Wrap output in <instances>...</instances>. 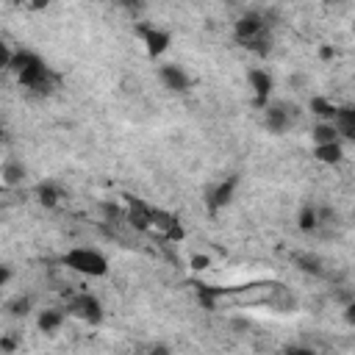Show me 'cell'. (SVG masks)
<instances>
[{
	"label": "cell",
	"instance_id": "6da1fadb",
	"mask_svg": "<svg viewBox=\"0 0 355 355\" xmlns=\"http://www.w3.org/2000/svg\"><path fill=\"white\" fill-rule=\"evenodd\" d=\"M8 69L14 72L17 83L36 97H47L58 89V75L31 50H14Z\"/></svg>",
	"mask_w": 355,
	"mask_h": 355
},
{
	"label": "cell",
	"instance_id": "7a4b0ae2",
	"mask_svg": "<svg viewBox=\"0 0 355 355\" xmlns=\"http://www.w3.org/2000/svg\"><path fill=\"white\" fill-rule=\"evenodd\" d=\"M67 272H75L80 277H103L108 275V258L94 247H72L61 258Z\"/></svg>",
	"mask_w": 355,
	"mask_h": 355
},
{
	"label": "cell",
	"instance_id": "3957f363",
	"mask_svg": "<svg viewBox=\"0 0 355 355\" xmlns=\"http://www.w3.org/2000/svg\"><path fill=\"white\" fill-rule=\"evenodd\" d=\"M236 39L255 53H266L269 50V25L261 14H244L236 22Z\"/></svg>",
	"mask_w": 355,
	"mask_h": 355
},
{
	"label": "cell",
	"instance_id": "277c9868",
	"mask_svg": "<svg viewBox=\"0 0 355 355\" xmlns=\"http://www.w3.org/2000/svg\"><path fill=\"white\" fill-rule=\"evenodd\" d=\"M64 311H67V316H72L83 324H100L105 316L103 302L89 291H69L64 300Z\"/></svg>",
	"mask_w": 355,
	"mask_h": 355
},
{
	"label": "cell",
	"instance_id": "5b68a950",
	"mask_svg": "<svg viewBox=\"0 0 355 355\" xmlns=\"http://www.w3.org/2000/svg\"><path fill=\"white\" fill-rule=\"evenodd\" d=\"M158 80L169 92H189L191 89V75L180 64H161L158 67Z\"/></svg>",
	"mask_w": 355,
	"mask_h": 355
},
{
	"label": "cell",
	"instance_id": "8992f818",
	"mask_svg": "<svg viewBox=\"0 0 355 355\" xmlns=\"http://www.w3.org/2000/svg\"><path fill=\"white\" fill-rule=\"evenodd\" d=\"M247 83H250V92H252V103L258 108H263L272 97V89H275V80L266 69H250L247 72Z\"/></svg>",
	"mask_w": 355,
	"mask_h": 355
},
{
	"label": "cell",
	"instance_id": "52a82bcc",
	"mask_svg": "<svg viewBox=\"0 0 355 355\" xmlns=\"http://www.w3.org/2000/svg\"><path fill=\"white\" fill-rule=\"evenodd\" d=\"M294 122V114L286 105H263V128L269 133H286Z\"/></svg>",
	"mask_w": 355,
	"mask_h": 355
},
{
	"label": "cell",
	"instance_id": "ba28073f",
	"mask_svg": "<svg viewBox=\"0 0 355 355\" xmlns=\"http://www.w3.org/2000/svg\"><path fill=\"white\" fill-rule=\"evenodd\" d=\"M236 180L233 178H225V180H219L208 194H205V202H208V208L211 211H219V208H225V205H230V200H233V194H236Z\"/></svg>",
	"mask_w": 355,
	"mask_h": 355
},
{
	"label": "cell",
	"instance_id": "9c48e42d",
	"mask_svg": "<svg viewBox=\"0 0 355 355\" xmlns=\"http://www.w3.org/2000/svg\"><path fill=\"white\" fill-rule=\"evenodd\" d=\"M25 180H28V166L22 161H17V158L3 161V166H0V183H6L8 189H22Z\"/></svg>",
	"mask_w": 355,
	"mask_h": 355
},
{
	"label": "cell",
	"instance_id": "30bf717a",
	"mask_svg": "<svg viewBox=\"0 0 355 355\" xmlns=\"http://www.w3.org/2000/svg\"><path fill=\"white\" fill-rule=\"evenodd\" d=\"M347 150H344V141L336 139V141H327V144H313V158L319 164H327V166H338L344 161Z\"/></svg>",
	"mask_w": 355,
	"mask_h": 355
},
{
	"label": "cell",
	"instance_id": "8fae6325",
	"mask_svg": "<svg viewBox=\"0 0 355 355\" xmlns=\"http://www.w3.org/2000/svg\"><path fill=\"white\" fill-rule=\"evenodd\" d=\"M141 44H144V50H147L150 55H161V53L169 47V33L161 31V28L147 25V28H141Z\"/></svg>",
	"mask_w": 355,
	"mask_h": 355
},
{
	"label": "cell",
	"instance_id": "7c38bea8",
	"mask_svg": "<svg viewBox=\"0 0 355 355\" xmlns=\"http://www.w3.org/2000/svg\"><path fill=\"white\" fill-rule=\"evenodd\" d=\"M64 322H67V311H64V308H44V311H39V316H36L39 330H42V333H50V336L58 333Z\"/></svg>",
	"mask_w": 355,
	"mask_h": 355
},
{
	"label": "cell",
	"instance_id": "4fadbf2b",
	"mask_svg": "<svg viewBox=\"0 0 355 355\" xmlns=\"http://www.w3.org/2000/svg\"><path fill=\"white\" fill-rule=\"evenodd\" d=\"M36 197H39V202H42L44 208H55L58 200H61V191H58V186H53V183H39V186H36Z\"/></svg>",
	"mask_w": 355,
	"mask_h": 355
},
{
	"label": "cell",
	"instance_id": "5bb4252c",
	"mask_svg": "<svg viewBox=\"0 0 355 355\" xmlns=\"http://www.w3.org/2000/svg\"><path fill=\"white\" fill-rule=\"evenodd\" d=\"M311 139H313V144H327V141H336V139H338V133H336L333 122H316V128H313Z\"/></svg>",
	"mask_w": 355,
	"mask_h": 355
},
{
	"label": "cell",
	"instance_id": "9a60e30c",
	"mask_svg": "<svg viewBox=\"0 0 355 355\" xmlns=\"http://www.w3.org/2000/svg\"><path fill=\"white\" fill-rule=\"evenodd\" d=\"M300 230H302V233L319 230V211H316L313 205H305V208L300 211Z\"/></svg>",
	"mask_w": 355,
	"mask_h": 355
},
{
	"label": "cell",
	"instance_id": "2e32d148",
	"mask_svg": "<svg viewBox=\"0 0 355 355\" xmlns=\"http://www.w3.org/2000/svg\"><path fill=\"white\" fill-rule=\"evenodd\" d=\"M19 191H22V189H8L6 183H0V208L17 205V202H19Z\"/></svg>",
	"mask_w": 355,
	"mask_h": 355
},
{
	"label": "cell",
	"instance_id": "e0dca14e",
	"mask_svg": "<svg viewBox=\"0 0 355 355\" xmlns=\"http://www.w3.org/2000/svg\"><path fill=\"white\" fill-rule=\"evenodd\" d=\"M8 311H11V316H25V313L31 311V297H17V300L8 305Z\"/></svg>",
	"mask_w": 355,
	"mask_h": 355
},
{
	"label": "cell",
	"instance_id": "ac0fdd59",
	"mask_svg": "<svg viewBox=\"0 0 355 355\" xmlns=\"http://www.w3.org/2000/svg\"><path fill=\"white\" fill-rule=\"evenodd\" d=\"M11 55H14V50H11L6 42H0V69H8V64H11Z\"/></svg>",
	"mask_w": 355,
	"mask_h": 355
},
{
	"label": "cell",
	"instance_id": "d6986e66",
	"mask_svg": "<svg viewBox=\"0 0 355 355\" xmlns=\"http://www.w3.org/2000/svg\"><path fill=\"white\" fill-rule=\"evenodd\" d=\"M119 3H122L128 11H139V8L144 6V0H119Z\"/></svg>",
	"mask_w": 355,
	"mask_h": 355
},
{
	"label": "cell",
	"instance_id": "ffe728a7",
	"mask_svg": "<svg viewBox=\"0 0 355 355\" xmlns=\"http://www.w3.org/2000/svg\"><path fill=\"white\" fill-rule=\"evenodd\" d=\"M8 280H11V272H8V266H3V263H0V291L6 288V283H8Z\"/></svg>",
	"mask_w": 355,
	"mask_h": 355
},
{
	"label": "cell",
	"instance_id": "44dd1931",
	"mask_svg": "<svg viewBox=\"0 0 355 355\" xmlns=\"http://www.w3.org/2000/svg\"><path fill=\"white\" fill-rule=\"evenodd\" d=\"M50 0H31V8H44Z\"/></svg>",
	"mask_w": 355,
	"mask_h": 355
}]
</instances>
